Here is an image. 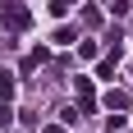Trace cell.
<instances>
[{"label":"cell","mask_w":133,"mask_h":133,"mask_svg":"<svg viewBox=\"0 0 133 133\" xmlns=\"http://www.w3.org/2000/svg\"><path fill=\"white\" fill-rule=\"evenodd\" d=\"M0 23H5V28H14V32H23V28L32 23V14H28L23 5H0Z\"/></svg>","instance_id":"6da1fadb"},{"label":"cell","mask_w":133,"mask_h":133,"mask_svg":"<svg viewBox=\"0 0 133 133\" xmlns=\"http://www.w3.org/2000/svg\"><path fill=\"white\" fill-rule=\"evenodd\" d=\"M101 101H106L110 110H124V106H129V92H119V87H110V92L101 96Z\"/></svg>","instance_id":"7a4b0ae2"},{"label":"cell","mask_w":133,"mask_h":133,"mask_svg":"<svg viewBox=\"0 0 133 133\" xmlns=\"http://www.w3.org/2000/svg\"><path fill=\"white\" fill-rule=\"evenodd\" d=\"M0 96H14V74H0Z\"/></svg>","instance_id":"3957f363"},{"label":"cell","mask_w":133,"mask_h":133,"mask_svg":"<svg viewBox=\"0 0 133 133\" xmlns=\"http://www.w3.org/2000/svg\"><path fill=\"white\" fill-rule=\"evenodd\" d=\"M69 5H74V0H51V9H55V14H64Z\"/></svg>","instance_id":"277c9868"}]
</instances>
